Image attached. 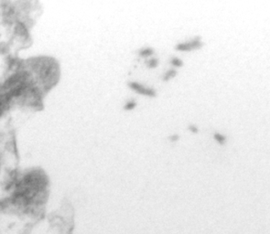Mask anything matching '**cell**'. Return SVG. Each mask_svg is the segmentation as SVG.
Returning <instances> with one entry per match:
<instances>
[{"label":"cell","mask_w":270,"mask_h":234,"mask_svg":"<svg viewBox=\"0 0 270 234\" xmlns=\"http://www.w3.org/2000/svg\"><path fill=\"white\" fill-rule=\"evenodd\" d=\"M60 75V65L53 58L40 56L22 61L0 85V115L14 105L40 109Z\"/></svg>","instance_id":"cell-1"},{"label":"cell","mask_w":270,"mask_h":234,"mask_svg":"<svg viewBox=\"0 0 270 234\" xmlns=\"http://www.w3.org/2000/svg\"><path fill=\"white\" fill-rule=\"evenodd\" d=\"M49 178L43 170H30L19 180L11 196L10 205L20 214L40 216L49 197Z\"/></svg>","instance_id":"cell-2"},{"label":"cell","mask_w":270,"mask_h":234,"mask_svg":"<svg viewBox=\"0 0 270 234\" xmlns=\"http://www.w3.org/2000/svg\"><path fill=\"white\" fill-rule=\"evenodd\" d=\"M127 86L129 87L130 90L135 92L139 95H144L147 97H150V98H154L157 96V92L155 89L151 88V87H148L146 85H142L140 83H138L136 81H131L127 83Z\"/></svg>","instance_id":"cell-3"},{"label":"cell","mask_w":270,"mask_h":234,"mask_svg":"<svg viewBox=\"0 0 270 234\" xmlns=\"http://www.w3.org/2000/svg\"><path fill=\"white\" fill-rule=\"evenodd\" d=\"M204 45L205 43L202 42L201 38L200 36H198L188 41L178 43L175 46V50H179V51H190V50H199Z\"/></svg>","instance_id":"cell-4"},{"label":"cell","mask_w":270,"mask_h":234,"mask_svg":"<svg viewBox=\"0 0 270 234\" xmlns=\"http://www.w3.org/2000/svg\"><path fill=\"white\" fill-rule=\"evenodd\" d=\"M138 53L140 55V57L141 58H151L154 53H155V50L151 47H145V48H142L140 49Z\"/></svg>","instance_id":"cell-5"},{"label":"cell","mask_w":270,"mask_h":234,"mask_svg":"<svg viewBox=\"0 0 270 234\" xmlns=\"http://www.w3.org/2000/svg\"><path fill=\"white\" fill-rule=\"evenodd\" d=\"M178 74V70L175 68H171L166 71L165 73L162 76V80L164 82H169V81L175 78L176 75Z\"/></svg>","instance_id":"cell-6"},{"label":"cell","mask_w":270,"mask_h":234,"mask_svg":"<svg viewBox=\"0 0 270 234\" xmlns=\"http://www.w3.org/2000/svg\"><path fill=\"white\" fill-rule=\"evenodd\" d=\"M138 105V103H137V100L136 99H130L128 101H126L125 103V105L123 106V109L125 111H132V110L135 109Z\"/></svg>","instance_id":"cell-7"},{"label":"cell","mask_w":270,"mask_h":234,"mask_svg":"<svg viewBox=\"0 0 270 234\" xmlns=\"http://www.w3.org/2000/svg\"><path fill=\"white\" fill-rule=\"evenodd\" d=\"M170 64L172 65L174 68H180L184 65L183 60L180 59L179 57H172L170 60Z\"/></svg>","instance_id":"cell-8"},{"label":"cell","mask_w":270,"mask_h":234,"mask_svg":"<svg viewBox=\"0 0 270 234\" xmlns=\"http://www.w3.org/2000/svg\"><path fill=\"white\" fill-rule=\"evenodd\" d=\"M146 65L150 69H155L159 65V60L157 58H150L146 60Z\"/></svg>","instance_id":"cell-9"},{"label":"cell","mask_w":270,"mask_h":234,"mask_svg":"<svg viewBox=\"0 0 270 234\" xmlns=\"http://www.w3.org/2000/svg\"><path fill=\"white\" fill-rule=\"evenodd\" d=\"M214 138H215V141H216L218 144H222V145L225 144V143H226V141H227L225 135H223V134H221V133H218V132H216V133L214 134Z\"/></svg>","instance_id":"cell-10"},{"label":"cell","mask_w":270,"mask_h":234,"mask_svg":"<svg viewBox=\"0 0 270 234\" xmlns=\"http://www.w3.org/2000/svg\"><path fill=\"white\" fill-rule=\"evenodd\" d=\"M168 139H169L170 142L175 143V142L179 141V139H180V135H178V134H173V135H170V136L168 137Z\"/></svg>","instance_id":"cell-11"},{"label":"cell","mask_w":270,"mask_h":234,"mask_svg":"<svg viewBox=\"0 0 270 234\" xmlns=\"http://www.w3.org/2000/svg\"><path fill=\"white\" fill-rule=\"evenodd\" d=\"M188 129L190 130V132L193 134H197L199 132V128L195 125H189Z\"/></svg>","instance_id":"cell-12"}]
</instances>
